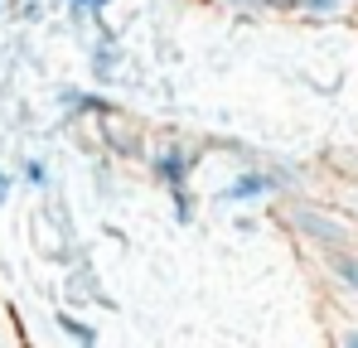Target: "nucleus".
I'll use <instances>...</instances> for the list:
<instances>
[{
    "mask_svg": "<svg viewBox=\"0 0 358 348\" xmlns=\"http://www.w3.org/2000/svg\"><path fill=\"white\" fill-rule=\"evenodd\" d=\"M257 5H262V10H276V15H291L296 0H257Z\"/></svg>",
    "mask_w": 358,
    "mask_h": 348,
    "instance_id": "obj_9",
    "label": "nucleus"
},
{
    "mask_svg": "<svg viewBox=\"0 0 358 348\" xmlns=\"http://www.w3.org/2000/svg\"><path fill=\"white\" fill-rule=\"evenodd\" d=\"M73 5H83V10H102V5H112V0H73Z\"/></svg>",
    "mask_w": 358,
    "mask_h": 348,
    "instance_id": "obj_11",
    "label": "nucleus"
},
{
    "mask_svg": "<svg viewBox=\"0 0 358 348\" xmlns=\"http://www.w3.org/2000/svg\"><path fill=\"white\" fill-rule=\"evenodd\" d=\"M218 5H257V0H218Z\"/></svg>",
    "mask_w": 358,
    "mask_h": 348,
    "instance_id": "obj_13",
    "label": "nucleus"
},
{
    "mask_svg": "<svg viewBox=\"0 0 358 348\" xmlns=\"http://www.w3.org/2000/svg\"><path fill=\"white\" fill-rule=\"evenodd\" d=\"M349 10H354L349 0H296L291 5V15H300V20H339Z\"/></svg>",
    "mask_w": 358,
    "mask_h": 348,
    "instance_id": "obj_5",
    "label": "nucleus"
},
{
    "mask_svg": "<svg viewBox=\"0 0 358 348\" xmlns=\"http://www.w3.org/2000/svg\"><path fill=\"white\" fill-rule=\"evenodd\" d=\"M320 266H324V276L344 290V295H354V300H358V242L320 252Z\"/></svg>",
    "mask_w": 358,
    "mask_h": 348,
    "instance_id": "obj_3",
    "label": "nucleus"
},
{
    "mask_svg": "<svg viewBox=\"0 0 358 348\" xmlns=\"http://www.w3.org/2000/svg\"><path fill=\"white\" fill-rule=\"evenodd\" d=\"M354 208H358V184H354Z\"/></svg>",
    "mask_w": 358,
    "mask_h": 348,
    "instance_id": "obj_14",
    "label": "nucleus"
},
{
    "mask_svg": "<svg viewBox=\"0 0 358 348\" xmlns=\"http://www.w3.org/2000/svg\"><path fill=\"white\" fill-rule=\"evenodd\" d=\"M349 5H358V0H349Z\"/></svg>",
    "mask_w": 358,
    "mask_h": 348,
    "instance_id": "obj_15",
    "label": "nucleus"
},
{
    "mask_svg": "<svg viewBox=\"0 0 358 348\" xmlns=\"http://www.w3.org/2000/svg\"><path fill=\"white\" fill-rule=\"evenodd\" d=\"M150 170H155V179H160L170 194H175V189L189 184L194 155H189V150H179V145H160V150H155V160H150Z\"/></svg>",
    "mask_w": 358,
    "mask_h": 348,
    "instance_id": "obj_4",
    "label": "nucleus"
},
{
    "mask_svg": "<svg viewBox=\"0 0 358 348\" xmlns=\"http://www.w3.org/2000/svg\"><path fill=\"white\" fill-rule=\"evenodd\" d=\"M59 329L78 348H97V329H92V324H83V319H73V314H59Z\"/></svg>",
    "mask_w": 358,
    "mask_h": 348,
    "instance_id": "obj_6",
    "label": "nucleus"
},
{
    "mask_svg": "<svg viewBox=\"0 0 358 348\" xmlns=\"http://www.w3.org/2000/svg\"><path fill=\"white\" fill-rule=\"evenodd\" d=\"M0 348H15V339H10V329H0Z\"/></svg>",
    "mask_w": 358,
    "mask_h": 348,
    "instance_id": "obj_12",
    "label": "nucleus"
},
{
    "mask_svg": "<svg viewBox=\"0 0 358 348\" xmlns=\"http://www.w3.org/2000/svg\"><path fill=\"white\" fill-rule=\"evenodd\" d=\"M10 189H15V179H10V174H5V165H0V203H5V198H10Z\"/></svg>",
    "mask_w": 358,
    "mask_h": 348,
    "instance_id": "obj_10",
    "label": "nucleus"
},
{
    "mask_svg": "<svg viewBox=\"0 0 358 348\" xmlns=\"http://www.w3.org/2000/svg\"><path fill=\"white\" fill-rule=\"evenodd\" d=\"M24 179H29L34 189H44V184H49V165H44V160H24Z\"/></svg>",
    "mask_w": 358,
    "mask_h": 348,
    "instance_id": "obj_8",
    "label": "nucleus"
},
{
    "mask_svg": "<svg viewBox=\"0 0 358 348\" xmlns=\"http://www.w3.org/2000/svg\"><path fill=\"white\" fill-rule=\"evenodd\" d=\"M281 174L276 170H242V174H233L228 184H223V203H238V208H247V203H262V198H271V194H281Z\"/></svg>",
    "mask_w": 358,
    "mask_h": 348,
    "instance_id": "obj_2",
    "label": "nucleus"
},
{
    "mask_svg": "<svg viewBox=\"0 0 358 348\" xmlns=\"http://www.w3.org/2000/svg\"><path fill=\"white\" fill-rule=\"evenodd\" d=\"M281 218H286V228L296 232L300 242H310L315 252H329V247H349V242H358V223L354 218H344V213H334V208H324V203H291Z\"/></svg>",
    "mask_w": 358,
    "mask_h": 348,
    "instance_id": "obj_1",
    "label": "nucleus"
},
{
    "mask_svg": "<svg viewBox=\"0 0 358 348\" xmlns=\"http://www.w3.org/2000/svg\"><path fill=\"white\" fill-rule=\"evenodd\" d=\"M334 348H358V319H344L334 329Z\"/></svg>",
    "mask_w": 358,
    "mask_h": 348,
    "instance_id": "obj_7",
    "label": "nucleus"
}]
</instances>
